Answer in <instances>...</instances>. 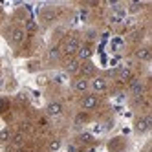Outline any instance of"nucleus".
Listing matches in <instances>:
<instances>
[{"instance_id":"6e6552de","label":"nucleus","mask_w":152,"mask_h":152,"mask_svg":"<svg viewBox=\"0 0 152 152\" xmlns=\"http://www.w3.org/2000/svg\"><path fill=\"white\" fill-rule=\"evenodd\" d=\"M88 88H90V83L86 81V79H83V77H81V79H77V81L73 83V90H75V92H79V94L86 92Z\"/></svg>"},{"instance_id":"f3484780","label":"nucleus","mask_w":152,"mask_h":152,"mask_svg":"<svg viewBox=\"0 0 152 152\" xmlns=\"http://www.w3.org/2000/svg\"><path fill=\"white\" fill-rule=\"evenodd\" d=\"M9 141H11V132L7 128L0 130V143H9Z\"/></svg>"},{"instance_id":"a211bd4d","label":"nucleus","mask_w":152,"mask_h":152,"mask_svg":"<svg viewBox=\"0 0 152 152\" xmlns=\"http://www.w3.org/2000/svg\"><path fill=\"white\" fill-rule=\"evenodd\" d=\"M24 31H29V33L37 31V22H35L33 18H28V20H26V28H24Z\"/></svg>"},{"instance_id":"0eeeda50","label":"nucleus","mask_w":152,"mask_h":152,"mask_svg":"<svg viewBox=\"0 0 152 152\" xmlns=\"http://www.w3.org/2000/svg\"><path fill=\"white\" fill-rule=\"evenodd\" d=\"M64 68H66L68 73H79V68H81V62L77 59H68L64 62Z\"/></svg>"},{"instance_id":"39448f33","label":"nucleus","mask_w":152,"mask_h":152,"mask_svg":"<svg viewBox=\"0 0 152 152\" xmlns=\"http://www.w3.org/2000/svg\"><path fill=\"white\" fill-rule=\"evenodd\" d=\"M150 125H152V119H150L148 115L137 117V121H136V130H137L139 134H143V132H147V130L150 128Z\"/></svg>"},{"instance_id":"423d86ee","label":"nucleus","mask_w":152,"mask_h":152,"mask_svg":"<svg viewBox=\"0 0 152 152\" xmlns=\"http://www.w3.org/2000/svg\"><path fill=\"white\" fill-rule=\"evenodd\" d=\"M92 57V48L88 44H81L79 51H77V61H88Z\"/></svg>"},{"instance_id":"9b49d317","label":"nucleus","mask_w":152,"mask_h":152,"mask_svg":"<svg viewBox=\"0 0 152 152\" xmlns=\"http://www.w3.org/2000/svg\"><path fill=\"white\" fill-rule=\"evenodd\" d=\"M79 73L83 75V79H84V77H88V75H92V73H94V64L88 62V61L83 62V64H81V68H79Z\"/></svg>"},{"instance_id":"5701e85b","label":"nucleus","mask_w":152,"mask_h":152,"mask_svg":"<svg viewBox=\"0 0 152 152\" xmlns=\"http://www.w3.org/2000/svg\"><path fill=\"white\" fill-rule=\"evenodd\" d=\"M121 42H123L121 39H114V42H112V48H114V50H117V48H121Z\"/></svg>"},{"instance_id":"ddd939ff","label":"nucleus","mask_w":152,"mask_h":152,"mask_svg":"<svg viewBox=\"0 0 152 152\" xmlns=\"http://www.w3.org/2000/svg\"><path fill=\"white\" fill-rule=\"evenodd\" d=\"M136 57L139 61H150V50L148 48H137L136 50Z\"/></svg>"},{"instance_id":"b1692460","label":"nucleus","mask_w":152,"mask_h":152,"mask_svg":"<svg viewBox=\"0 0 152 152\" xmlns=\"http://www.w3.org/2000/svg\"><path fill=\"white\" fill-rule=\"evenodd\" d=\"M6 108H7V101L6 99H0V112H4Z\"/></svg>"},{"instance_id":"4be33fe9","label":"nucleus","mask_w":152,"mask_h":152,"mask_svg":"<svg viewBox=\"0 0 152 152\" xmlns=\"http://www.w3.org/2000/svg\"><path fill=\"white\" fill-rule=\"evenodd\" d=\"M61 148V143H59V141H51V143H50V150L51 152H57Z\"/></svg>"},{"instance_id":"412c9836","label":"nucleus","mask_w":152,"mask_h":152,"mask_svg":"<svg viewBox=\"0 0 152 152\" xmlns=\"http://www.w3.org/2000/svg\"><path fill=\"white\" fill-rule=\"evenodd\" d=\"M22 132H26V134L31 132V125L29 123H22V125H20V134H22Z\"/></svg>"},{"instance_id":"2eb2a0df","label":"nucleus","mask_w":152,"mask_h":152,"mask_svg":"<svg viewBox=\"0 0 152 152\" xmlns=\"http://www.w3.org/2000/svg\"><path fill=\"white\" fill-rule=\"evenodd\" d=\"M59 57H61V50H59L57 46H51L50 51H48V59H50V61H57Z\"/></svg>"},{"instance_id":"f03ea898","label":"nucleus","mask_w":152,"mask_h":152,"mask_svg":"<svg viewBox=\"0 0 152 152\" xmlns=\"http://www.w3.org/2000/svg\"><path fill=\"white\" fill-rule=\"evenodd\" d=\"M143 90H145V88H143V83H141V81L132 79V81L128 83V92L132 94V95L136 97V99H139V97L143 95Z\"/></svg>"},{"instance_id":"9d476101","label":"nucleus","mask_w":152,"mask_h":152,"mask_svg":"<svg viewBox=\"0 0 152 152\" xmlns=\"http://www.w3.org/2000/svg\"><path fill=\"white\" fill-rule=\"evenodd\" d=\"M92 88H94V92H104L106 90V81L103 77H95L92 81Z\"/></svg>"},{"instance_id":"1a4fd4ad","label":"nucleus","mask_w":152,"mask_h":152,"mask_svg":"<svg viewBox=\"0 0 152 152\" xmlns=\"http://www.w3.org/2000/svg\"><path fill=\"white\" fill-rule=\"evenodd\" d=\"M46 112H48L50 115H59V114L62 112V104H61L59 101H53V103H50V104H48Z\"/></svg>"},{"instance_id":"4468645a","label":"nucleus","mask_w":152,"mask_h":152,"mask_svg":"<svg viewBox=\"0 0 152 152\" xmlns=\"http://www.w3.org/2000/svg\"><path fill=\"white\" fill-rule=\"evenodd\" d=\"M79 141H81V143H84V145H90L92 141H94V134H90V132H81L79 134Z\"/></svg>"},{"instance_id":"aec40b11","label":"nucleus","mask_w":152,"mask_h":152,"mask_svg":"<svg viewBox=\"0 0 152 152\" xmlns=\"http://www.w3.org/2000/svg\"><path fill=\"white\" fill-rule=\"evenodd\" d=\"M86 119H88V115H86L84 112H81V114H77L75 121H77V125H79V123H86Z\"/></svg>"},{"instance_id":"6ab92c4d","label":"nucleus","mask_w":152,"mask_h":152,"mask_svg":"<svg viewBox=\"0 0 152 152\" xmlns=\"http://www.w3.org/2000/svg\"><path fill=\"white\" fill-rule=\"evenodd\" d=\"M141 7H143V4H141V2H130V6H128V11H130V13H137Z\"/></svg>"},{"instance_id":"393cba45","label":"nucleus","mask_w":152,"mask_h":152,"mask_svg":"<svg viewBox=\"0 0 152 152\" xmlns=\"http://www.w3.org/2000/svg\"><path fill=\"white\" fill-rule=\"evenodd\" d=\"M68 150H70V152H81L77 147H73V145H70V148H68Z\"/></svg>"},{"instance_id":"20e7f679","label":"nucleus","mask_w":152,"mask_h":152,"mask_svg":"<svg viewBox=\"0 0 152 152\" xmlns=\"http://www.w3.org/2000/svg\"><path fill=\"white\" fill-rule=\"evenodd\" d=\"M97 104H99V99L92 94V95H84L83 101H81V106L84 108V110H94V108H97Z\"/></svg>"},{"instance_id":"f257e3e1","label":"nucleus","mask_w":152,"mask_h":152,"mask_svg":"<svg viewBox=\"0 0 152 152\" xmlns=\"http://www.w3.org/2000/svg\"><path fill=\"white\" fill-rule=\"evenodd\" d=\"M81 48V42L77 39H68L66 42H64V48H62V53L66 57H73V55H77V51Z\"/></svg>"},{"instance_id":"7ed1b4c3","label":"nucleus","mask_w":152,"mask_h":152,"mask_svg":"<svg viewBox=\"0 0 152 152\" xmlns=\"http://www.w3.org/2000/svg\"><path fill=\"white\" fill-rule=\"evenodd\" d=\"M9 39H11V42H13L15 46H18V44H22V42H24V39H26V31H24L22 28H13Z\"/></svg>"},{"instance_id":"dca6fc26","label":"nucleus","mask_w":152,"mask_h":152,"mask_svg":"<svg viewBox=\"0 0 152 152\" xmlns=\"http://www.w3.org/2000/svg\"><path fill=\"white\" fill-rule=\"evenodd\" d=\"M11 141H13V145L17 147V148H20V147H22L24 145V136L22 134H15V136H11Z\"/></svg>"},{"instance_id":"f8f14e48","label":"nucleus","mask_w":152,"mask_h":152,"mask_svg":"<svg viewBox=\"0 0 152 152\" xmlns=\"http://www.w3.org/2000/svg\"><path fill=\"white\" fill-rule=\"evenodd\" d=\"M117 79L121 81V83H130V81L134 79V75H132V70H130V68H123L121 72H119V77H117Z\"/></svg>"}]
</instances>
